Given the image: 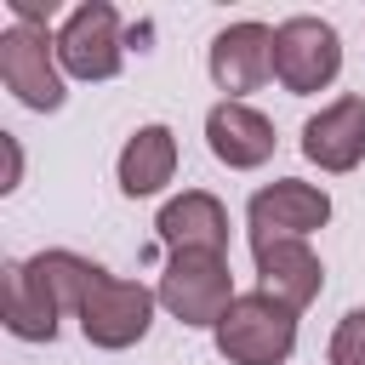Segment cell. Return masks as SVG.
<instances>
[{"label": "cell", "instance_id": "1", "mask_svg": "<svg viewBox=\"0 0 365 365\" xmlns=\"http://www.w3.org/2000/svg\"><path fill=\"white\" fill-rule=\"evenodd\" d=\"M154 308H160V297H154L148 285L120 279V274H108V268H91V279H86V291H80L74 319H80V336H86L91 348L120 354V348H131V342H143V336H148Z\"/></svg>", "mask_w": 365, "mask_h": 365}, {"label": "cell", "instance_id": "2", "mask_svg": "<svg viewBox=\"0 0 365 365\" xmlns=\"http://www.w3.org/2000/svg\"><path fill=\"white\" fill-rule=\"evenodd\" d=\"M211 336L228 365H285L297 348V314L268 291H240L228 314L211 325Z\"/></svg>", "mask_w": 365, "mask_h": 365}, {"label": "cell", "instance_id": "3", "mask_svg": "<svg viewBox=\"0 0 365 365\" xmlns=\"http://www.w3.org/2000/svg\"><path fill=\"white\" fill-rule=\"evenodd\" d=\"M0 80L6 91L34 108V114H57L68 86H63V63H57V34H46L40 23H11L0 29Z\"/></svg>", "mask_w": 365, "mask_h": 365}, {"label": "cell", "instance_id": "4", "mask_svg": "<svg viewBox=\"0 0 365 365\" xmlns=\"http://www.w3.org/2000/svg\"><path fill=\"white\" fill-rule=\"evenodd\" d=\"M160 308L182 325H217L228 314V302L240 297L234 291V274H228V257H211V251H171L165 257V274L154 285Z\"/></svg>", "mask_w": 365, "mask_h": 365}, {"label": "cell", "instance_id": "5", "mask_svg": "<svg viewBox=\"0 0 365 365\" xmlns=\"http://www.w3.org/2000/svg\"><path fill=\"white\" fill-rule=\"evenodd\" d=\"M57 63H63L68 80H114L120 63H125L120 11L108 0H80L57 23Z\"/></svg>", "mask_w": 365, "mask_h": 365}, {"label": "cell", "instance_id": "6", "mask_svg": "<svg viewBox=\"0 0 365 365\" xmlns=\"http://www.w3.org/2000/svg\"><path fill=\"white\" fill-rule=\"evenodd\" d=\"M342 74V40L325 17H285L274 29V80L291 97H314Z\"/></svg>", "mask_w": 365, "mask_h": 365}, {"label": "cell", "instance_id": "7", "mask_svg": "<svg viewBox=\"0 0 365 365\" xmlns=\"http://www.w3.org/2000/svg\"><path fill=\"white\" fill-rule=\"evenodd\" d=\"M245 222H251V245H268V240H308L314 228L331 222V194L319 182H302V177H279V182H262L245 205Z\"/></svg>", "mask_w": 365, "mask_h": 365}, {"label": "cell", "instance_id": "8", "mask_svg": "<svg viewBox=\"0 0 365 365\" xmlns=\"http://www.w3.org/2000/svg\"><path fill=\"white\" fill-rule=\"evenodd\" d=\"M222 103H245V91H257L262 80H274V29L268 23H228L211 40L205 57Z\"/></svg>", "mask_w": 365, "mask_h": 365}, {"label": "cell", "instance_id": "9", "mask_svg": "<svg viewBox=\"0 0 365 365\" xmlns=\"http://www.w3.org/2000/svg\"><path fill=\"white\" fill-rule=\"evenodd\" d=\"M154 234L165 251H211V257H228V205L205 188H182L177 200L160 205L154 217Z\"/></svg>", "mask_w": 365, "mask_h": 365}, {"label": "cell", "instance_id": "10", "mask_svg": "<svg viewBox=\"0 0 365 365\" xmlns=\"http://www.w3.org/2000/svg\"><path fill=\"white\" fill-rule=\"evenodd\" d=\"M251 257H257V291H268L291 314H302L325 291V268L308 240H268V245H251Z\"/></svg>", "mask_w": 365, "mask_h": 365}, {"label": "cell", "instance_id": "11", "mask_svg": "<svg viewBox=\"0 0 365 365\" xmlns=\"http://www.w3.org/2000/svg\"><path fill=\"white\" fill-rule=\"evenodd\" d=\"M302 154L319 165V171H354L365 160V97H336L325 103L308 125H302Z\"/></svg>", "mask_w": 365, "mask_h": 365}, {"label": "cell", "instance_id": "12", "mask_svg": "<svg viewBox=\"0 0 365 365\" xmlns=\"http://www.w3.org/2000/svg\"><path fill=\"white\" fill-rule=\"evenodd\" d=\"M205 143L228 171H257L274 160V120L251 103H217L205 114Z\"/></svg>", "mask_w": 365, "mask_h": 365}, {"label": "cell", "instance_id": "13", "mask_svg": "<svg viewBox=\"0 0 365 365\" xmlns=\"http://www.w3.org/2000/svg\"><path fill=\"white\" fill-rule=\"evenodd\" d=\"M0 319L17 342H51L57 336V319H63V302L51 297V285L40 279V268L23 257V262H6V297H0Z\"/></svg>", "mask_w": 365, "mask_h": 365}, {"label": "cell", "instance_id": "14", "mask_svg": "<svg viewBox=\"0 0 365 365\" xmlns=\"http://www.w3.org/2000/svg\"><path fill=\"white\" fill-rule=\"evenodd\" d=\"M171 177H177V137H171V125H160V120L137 125L125 137V148H120V194L125 200H148Z\"/></svg>", "mask_w": 365, "mask_h": 365}, {"label": "cell", "instance_id": "15", "mask_svg": "<svg viewBox=\"0 0 365 365\" xmlns=\"http://www.w3.org/2000/svg\"><path fill=\"white\" fill-rule=\"evenodd\" d=\"M331 365H365V308H348L331 331Z\"/></svg>", "mask_w": 365, "mask_h": 365}, {"label": "cell", "instance_id": "16", "mask_svg": "<svg viewBox=\"0 0 365 365\" xmlns=\"http://www.w3.org/2000/svg\"><path fill=\"white\" fill-rule=\"evenodd\" d=\"M6 160H11V177H6V188H17V177H23V148H17V137H6Z\"/></svg>", "mask_w": 365, "mask_h": 365}]
</instances>
